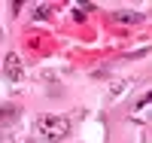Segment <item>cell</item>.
Segmentation results:
<instances>
[{
	"label": "cell",
	"instance_id": "cell-3",
	"mask_svg": "<svg viewBox=\"0 0 152 143\" xmlns=\"http://www.w3.org/2000/svg\"><path fill=\"white\" fill-rule=\"evenodd\" d=\"M146 107H149V95H143L140 100H137V107H134V119H137V122L146 119Z\"/></svg>",
	"mask_w": 152,
	"mask_h": 143
},
{
	"label": "cell",
	"instance_id": "cell-2",
	"mask_svg": "<svg viewBox=\"0 0 152 143\" xmlns=\"http://www.w3.org/2000/svg\"><path fill=\"white\" fill-rule=\"evenodd\" d=\"M3 73H6V79H12V82H18L21 76H24L21 61H18V55H15V52H9V55H6V61H3Z\"/></svg>",
	"mask_w": 152,
	"mask_h": 143
},
{
	"label": "cell",
	"instance_id": "cell-4",
	"mask_svg": "<svg viewBox=\"0 0 152 143\" xmlns=\"http://www.w3.org/2000/svg\"><path fill=\"white\" fill-rule=\"evenodd\" d=\"M52 12H55V6H49V3L34 6V18H46V15H52Z\"/></svg>",
	"mask_w": 152,
	"mask_h": 143
},
{
	"label": "cell",
	"instance_id": "cell-5",
	"mask_svg": "<svg viewBox=\"0 0 152 143\" xmlns=\"http://www.w3.org/2000/svg\"><path fill=\"white\" fill-rule=\"evenodd\" d=\"M0 43H3V31H0Z\"/></svg>",
	"mask_w": 152,
	"mask_h": 143
},
{
	"label": "cell",
	"instance_id": "cell-6",
	"mask_svg": "<svg viewBox=\"0 0 152 143\" xmlns=\"http://www.w3.org/2000/svg\"><path fill=\"white\" fill-rule=\"evenodd\" d=\"M3 143H9V140H3Z\"/></svg>",
	"mask_w": 152,
	"mask_h": 143
},
{
	"label": "cell",
	"instance_id": "cell-1",
	"mask_svg": "<svg viewBox=\"0 0 152 143\" xmlns=\"http://www.w3.org/2000/svg\"><path fill=\"white\" fill-rule=\"evenodd\" d=\"M37 134L43 140H49V143L64 140L70 134V119L67 116H40V119H37Z\"/></svg>",
	"mask_w": 152,
	"mask_h": 143
}]
</instances>
